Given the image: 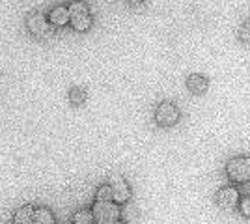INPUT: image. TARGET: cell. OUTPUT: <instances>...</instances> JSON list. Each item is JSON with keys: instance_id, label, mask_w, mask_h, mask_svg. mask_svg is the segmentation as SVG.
<instances>
[{"instance_id": "cell-15", "label": "cell", "mask_w": 250, "mask_h": 224, "mask_svg": "<svg viewBox=\"0 0 250 224\" xmlns=\"http://www.w3.org/2000/svg\"><path fill=\"white\" fill-rule=\"evenodd\" d=\"M239 40L243 43H250V19L241 24V28H239Z\"/></svg>"}, {"instance_id": "cell-13", "label": "cell", "mask_w": 250, "mask_h": 224, "mask_svg": "<svg viewBox=\"0 0 250 224\" xmlns=\"http://www.w3.org/2000/svg\"><path fill=\"white\" fill-rule=\"evenodd\" d=\"M73 224H94L92 209H81L73 215Z\"/></svg>"}, {"instance_id": "cell-7", "label": "cell", "mask_w": 250, "mask_h": 224, "mask_svg": "<svg viewBox=\"0 0 250 224\" xmlns=\"http://www.w3.org/2000/svg\"><path fill=\"white\" fill-rule=\"evenodd\" d=\"M108 185H110V191H112V202L125 204L131 200V187L125 182L124 176L112 174L110 180H108Z\"/></svg>"}, {"instance_id": "cell-8", "label": "cell", "mask_w": 250, "mask_h": 224, "mask_svg": "<svg viewBox=\"0 0 250 224\" xmlns=\"http://www.w3.org/2000/svg\"><path fill=\"white\" fill-rule=\"evenodd\" d=\"M208 86H209V81L204 75H200V73L188 75L187 88L190 94H194V96H204V94L208 92Z\"/></svg>"}, {"instance_id": "cell-11", "label": "cell", "mask_w": 250, "mask_h": 224, "mask_svg": "<svg viewBox=\"0 0 250 224\" xmlns=\"http://www.w3.org/2000/svg\"><path fill=\"white\" fill-rule=\"evenodd\" d=\"M56 219L49 207H34V224H54Z\"/></svg>"}, {"instance_id": "cell-14", "label": "cell", "mask_w": 250, "mask_h": 224, "mask_svg": "<svg viewBox=\"0 0 250 224\" xmlns=\"http://www.w3.org/2000/svg\"><path fill=\"white\" fill-rule=\"evenodd\" d=\"M95 200H112V191H110V185H101L97 189V194H95Z\"/></svg>"}, {"instance_id": "cell-17", "label": "cell", "mask_w": 250, "mask_h": 224, "mask_svg": "<svg viewBox=\"0 0 250 224\" xmlns=\"http://www.w3.org/2000/svg\"><path fill=\"white\" fill-rule=\"evenodd\" d=\"M125 2H127V4H131V6H140L144 0H125Z\"/></svg>"}, {"instance_id": "cell-18", "label": "cell", "mask_w": 250, "mask_h": 224, "mask_svg": "<svg viewBox=\"0 0 250 224\" xmlns=\"http://www.w3.org/2000/svg\"><path fill=\"white\" fill-rule=\"evenodd\" d=\"M112 224H127V223H124V221H120V219H118V221H116V223H112Z\"/></svg>"}, {"instance_id": "cell-10", "label": "cell", "mask_w": 250, "mask_h": 224, "mask_svg": "<svg viewBox=\"0 0 250 224\" xmlns=\"http://www.w3.org/2000/svg\"><path fill=\"white\" fill-rule=\"evenodd\" d=\"M13 224H34V207L32 205H22L13 215Z\"/></svg>"}, {"instance_id": "cell-1", "label": "cell", "mask_w": 250, "mask_h": 224, "mask_svg": "<svg viewBox=\"0 0 250 224\" xmlns=\"http://www.w3.org/2000/svg\"><path fill=\"white\" fill-rule=\"evenodd\" d=\"M67 11H69V24L73 26V30L77 32H88L92 28V13H90V8L86 2H81V0H75L67 6Z\"/></svg>"}, {"instance_id": "cell-3", "label": "cell", "mask_w": 250, "mask_h": 224, "mask_svg": "<svg viewBox=\"0 0 250 224\" xmlns=\"http://www.w3.org/2000/svg\"><path fill=\"white\" fill-rule=\"evenodd\" d=\"M94 224H112L120 219V204L112 202V200H95L94 207Z\"/></svg>"}, {"instance_id": "cell-5", "label": "cell", "mask_w": 250, "mask_h": 224, "mask_svg": "<svg viewBox=\"0 0 250 224\" xmlns=\"http://www.w3.org/2000/svg\"><path fill=\"white\" fill-rule=\"evenodd\" d=\"M241 200V192L237 187H222L215 192V204L224 211H233L237 209Z\"/></svg>"}, {"instance_id": "cell-4", "label": "cell", "mask_w": 250, "mask_h": 224, "mask_svg": "<svg viewBox=\"0 0 250 224\" xmlns=\"http://www.w3.org/2000/svg\"><path fill=\"white\" fill-rule=\"evenodd\" d=\"M181 118L179 108L172 101H163L155 108V123L161 127H174Z\"/></svg>"}, {"instance_id": "cell-2", "label": "cell", "mask_w": 250, "mask_h": 224, "mask_svg": "<svg viewBox=\"0 0 250 224\" xmlns=\"http://www.w3.org/2000/svg\"><path fill=\"white\" fill-rule=\"evenodd\" d=\"M226 176L231 183L245 185L250 183V157L249 155H237L228 161L226 164Z\"/></svg>"}, {"instance_id": "cell-9", "label": "cell", "mask_w": 250, "mask_h": 224, "mask_svg": "<svg viewBox=\"0 0 250 224\" xmlns=\"http://www.w3.org/2000/svg\"><path fill=\"white\" fill-rule=\"evenodd\" d=\"M47 19H49V22H51L54 28H62L65 24H69V11H67V6H56V8H52Z\"/></svg>"}, {"instance_id": "cell-16", "label": "cell", "mask_w": 250, "mask_h": 224, "mask_svg": "<svg viewBox=\"0 0 250 224\" xmlns=\"http://www.w3.org/2000/svg\"><path fill=\"white\" fill-rule=\"evenodd\" d=\"M237 207H239V211L245 215V217H250V196H245V198H241L239 205H237Z\"/></svg>"}, {"instance_id": "cell-6", "label": "cell", "mask_w": 250, "mask_h": 224, "mask_svg": "<svg viewBox=\"0 0 250 224\" xmlns=\"http://www.w3.org/2000/svg\"><path fill=\"white\" fill-rule=\"evenodd\" d=\"M26 28L30 30L32 36H36V38H49L52 34V26L49 19L43 15V13H30L28 17H26Z\"/></svg>"}, {"instance_id": "cell-12", "label": "cell", "mask_w": 250, "mask_h": 224, "mask_svg": "<svg viewBox=\"0 0 250 224\" xmlns=\"http://www.w3.org/2000/svg\"><path fill=\"white\" fill-rule=\"evenodd\" d=\"M86 97H88V94H86V90L81 88V86H75V88H71V92H69V101H71L73 107H83L84 103H86Z\"/></svg>"}]
</instances>
